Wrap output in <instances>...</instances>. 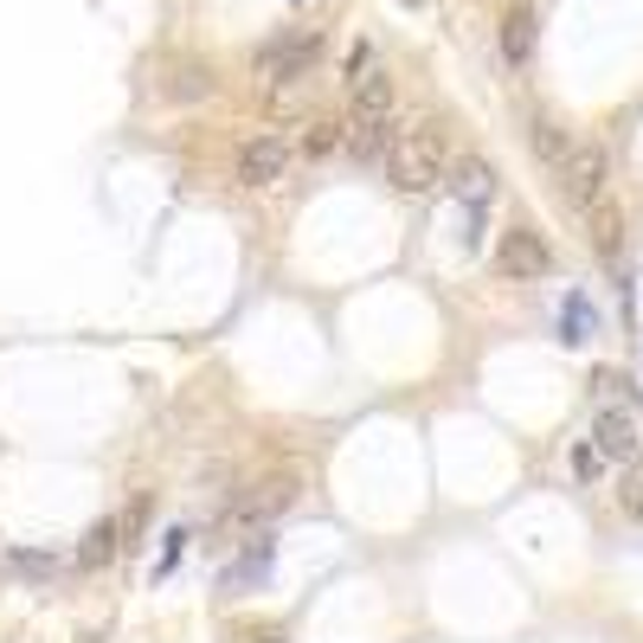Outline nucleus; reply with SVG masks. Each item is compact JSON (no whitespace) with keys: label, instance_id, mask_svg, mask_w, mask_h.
I'll return each mask as SVG.
<instances>
[{"label":"nucleus","instance_id":"obj_10","mask_svg":"<svg viewBox=\"0 0 643 643\" xmlns=\"http://www.w3.org/2000/svg\"><path fill=\"white\" fill-rule=\"evenodd\" d=\"M592 444L606 457H618V463H631L637 457V418L624 412V406H599L592 412Z\"/></svg>","mask_w":643,"mask_h":643},{"label":"nucleus","instance_id":"obj_3","mask_svg":"<svg viewBox=\"0 0 643 643\" xmlns=\"http://www.w3.org/2000/svg\"><path fill=\"white\" fill-rule=\"evenodd\" d=\"M490 265H495V277H508V283H540V277L554 270V245H547L534 226H508L502 238H495Z\"/></svg>","mask_w":643,"mask_h":643},{"label":"nucleus","instance_id":"obj_5","mask_svg":"<svg viewBox=\"0 0 643 643\" xmlns=\"http://www.w3.org/2000/svg\"><path fill=\"white\" fill-rule=\"evenodd\" d=\"M560 187H567V200L579 213H592L611 193V149L606 142H572L567 168H560Z\"/></svg>","mask_w":643,"mask_h":643},{"label":"nucleus","instance_id":"obj_13","mask_svg":"<svg viewBox=\"0 0 643 643\" xmlns=\"http://www.w3.org/2000/svg\"><path fill=\"white\" fill-rule=\"evenodd\" d=\"M303 149L315 154V161H322V154H335V149H347V116H315V122H309V136H303Z\"/></svg>","mask_w":643,"mask_h":643},{"label":"nucleus","instance_id":"obj_1","mask_svg":"<svg viewBox=\"0 0 643 643\" xmlns=\"http://www.w3.org/2000/svg\"><path fill=\"white\" fill-rule=\"evenodd\" d=\"M451 168H457L451 122H438V116H418V122H406V129L393 136V149H386V181H393V187H406V193L438 187Z\"/></svg>","mask_w":643,"mask_h":643},{"label":"nucleus","instance_id":"obj_16","mask_svg":"<svg viewBox=\"0 0 643 643\" xmlns=\"http://www.w3.org/2000/svg\"><path fill=\"white\" fill-rule=\"evenodd\" d=\"M618 502H624V515H631V522H643V463H631V470H624Z\"/></svg>","mask_w":643,"mask_h":643},{"label":"nucleus","instance_id":"obj_2","mask_svg":"<svg viewBox=\"0 0 643 643\" xmlns=\"http://www.w3.org/2000/svg\"><path fill=\"white\" fill-rule=\"evenodd\" d=\"M393 110H399L393 72L374 58V45H354L347 52V116L354 122H374V116H393Z\"/></svg>","mask_w":643,"mask_h":643},{"label":"nucleus","instance_id":"obj_19","mask_svg":"<svg viewBox=\"0 0 643 643\" xmlns=\"http://www.w3.org/2000/svg\"><path fill=\"white\" fill-rule=\"evenodd\" d=\"M399 7H406V13H425V7H431V0H399Z\"/></svg>","mask_w":643,"mask_h":643},{"label":"nucleus","instance_id":"obj_7","mask_svg":"<svg viewBox=\"0 0 643 643\" xmlns=\"http://www.w3.org/2000/svg\"><path fill=\"white\" fill-rule=\"evenodd\" d=\"M297 495H303V483L283 470V476H265V483H251V490L232 502L226 522H238V528H265V522H277V515H290L297 508Z\"/></svg>","mask_w":643,"mask_h":643},{"label":"nucleus","instance_id":"obj_18","mask_svg":"<svg viewBox=\"0 0 643 643\" xmlns=\"http://www.w3.org/2000/svg\"><path fill=\"white\" fill-rule=\"evenodd\" d=\"M251 643H290V637H283V631H258Z\"/></svg>","mask_w":643,"mask_h":643},{"label":"nucleus","instance_id":"obj_6","mask_svg":"<svg viewBox=\"0 0 643 643\" xmlns=\"http://www.w3.org/2000/svg\"><path fill=\"white\" fill-rule=\"evenodd\" d=\"M290 161H297V149L283 136H245L238 142V187H251V193L283 187L290 181Z\"/></svg>","mask_w":643,"mask_h":643},{"label":"nucleus","instance_id":"obj_9","mask_svg":"<svg viewBox=\"0 0 643 643\" xmlns=\"http://www.w3.org/2000/svg\"><path fill=\"white\" fill-rule=\"evenodd\" d=\"M451 193H457V206H463V219H470V238H476L483 232V206L495 200V168L490 161H457Z\"/></svg>","mask_w":643,"mask_h":643},{"label":"nucleus","instance_id":"obj_11","mask_svg":"<svg viewBox=\"0 0 643 643\" xmlns=\"http://www.w3.org/2000/svg\"><path fill=\"white\" fill-rule=\"evenodd\" d=\"M586 232H592V251L606 258V265H618L624 258V213H618V200H599L592 213H586Z\"/></svg>","mask_w":643,"mask_h":643},{"label":"nucleus","instance_id":"obj_15","mask_svg":"<svg viewBox=\"0 0 643 643\" xmlns=\"http://www.w3.org/2000/svg\"><path fill=\"white\" fill-rule=\"evenodd\" d=\"M572 476H579V483H599V476H606V451H599L592 438L572 451Z\"/></svg>","mask_w":643,"mask_h":643},{"label":"nucleus","instance_id":"obj_17","mask_svg":"<svg viewBox=\"0 0 643 643\" xmlns=\"http://www.w3.org/2000/svg\"><path fill=\"white\" fill-rule=\"evenodd\" d=\"M110 554H116V522H104V528L90 534V547H84V560H77V567H104Z\"/></svg>","mask_w":643,"mask_h":643},{"label":"nucleus","instance_id":"obj_12","mask_svg":"<svg viewBox=\"0 0 643 643\" xmlns=\"http://www.w3.org/2000/svg\"><path fill=\"white\" fill-rule=\"evenodd\" d=\"M534 154H540V161H547L554 174L567 168V154H572V136H567V129H560V122H554V116H540V122H534Z\"/></svg>","mask_w":643,"mask_h":643},{"label":"nucleus","instance_id":"obj_8","mask_svg":"<svg viewBox=\"0 0 643 643\" xmlns=\"http://www.w3.org/2000/svg\"><path fill=\"white\" fill-rule=\"evenodd\" d=\"M495 39H502V58H508L515 72H528L534 39H540V13H534V0H502V26H495Z\"/></svg>","mask_w":643,"mask_h":643},{"label":"nucleus","instance_id":"obj_14","mask_svg":"<svg viewBox=\"0 0 643 643\" xmlns=\"http://www.w3.org/2000/svg\"><path fill=\"white\" fill-rule=\"evenodd\" d=\"M599 335V309L586 297H567V341H592Z\"/></svg>","mask_w":643,"mask_h":643},{"label":"nucleus","instance_id":"obj_4","mask_svg":"<svg viewBox=\"0 0 643 643\" xmlns=\"http://www.w3.org/2000/svg\"><path fill=\"white\" fill-rule=\"evenodd\" d=\"M322 65V33H277L258 52V84H303L309 72Z\"/></svg>","mask_w":643,"mask_h":643}]
</instances>
